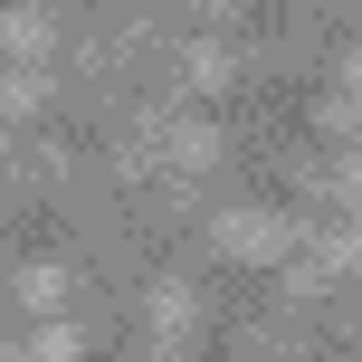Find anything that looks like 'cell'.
<instances>
[{"instance_id":"obj_3","label":"cell","mask_w":362,"mask_h":362,"mask_svg":"<svg viewBox=\"0 0 362 362\" xmlns=\"http://www.w3.org/2000/svg\"><path fill=\"white\" fill-rule=\"evenodd\" d=\"M181 334H191V286L163 276V286H153V344H181Z\"/></svg>"},{"instance_id":"obj_4","label":"cell","mask_w":362,"mask_h":362,"mask_svg":"<svg viewBox=\"0 0 362 362\" xmlns=\"http://www.w3.org/2000/svg\"><path fill=\"white\" fill-rule=\"evenodd\" d=\"M48 86H57L48 67H10V76H0V115H38V105H48Z\"/></svg>"},{"instance_id":"obj_1","label":"cell","mask_w":362,"mask_h":362,"mask_svg":"<svg viewBox=\"0 0 362 362\" xmlns=\"http://www.w3.org/2000/svg\"><path fill=\"white\" fill-rule=\"evenodd\" d=\"M210 248H229V257H296V219L286 210H210Z\"/></svg>"},{"instance_id":"obj_5","label":"cell","mask_w":362,"mask_h":362,"mask_svg":"<svg viewBox=\"0 0 362 362\" xmlns=\"http://www.w3.org/2000/svg\"><path fill=\"white\" fill-rule=\"evenodd\" d=\"M229 67L238 57L219 48V38H191V48H181V76H191V86H229Z\"/></svg>"},{"instance_id":"obj_7","label":"cell","mask_w":362,"mask_h":362,"mask_svg":"<svg viewBox=\"0 0 362 362\" xmlns=\"http://www.w3.org/2000/svg\"><path fill=\"white\" fill-rule=\"evenodd\" d=\"M57 296H67V267H48V257H38V267H19V305H38V315H48Z\"/></svg>"},{"instance_id":"obj_2","label":"cell","mask_w":362,"mask_h":362,"mask_svg":"<svg viewBox=\"0 0 362 362\" xmlns=\"http://www.w3.org/2000/svg\"><path fill=\"white\" fill-rule=\"evenodd\" d=\"M48 38H57L48 10H0V48H10L19 67H38V57H48Z\"/></svg>"},{"instance_id":"obj_6","label":"cell","mask_w":362,"mask_h":362,"mask_svg":"<svg viewBox=\"0 0 362 362\" xmlns=\"http://www.w3.org/2000/svg\"><path fill=\"white\" fill-rule=\"evenodd\" d=\"M76 353H86V334H76V325H38L19 362H76Z\"/></svg>"},{"instance_id":"obj_8","label":"cell","mask_w":362,"mask_h":362,"mask_svg":"<svg viewBox=\"0 0 362 362\" xmlns=\"http://www.w3.org/2000/svg\"><path fill=\"white\" fill-rule=\"evenodd\" d=\"M0 362H19V344H0Z\"/></svg>"}]
</instances>
